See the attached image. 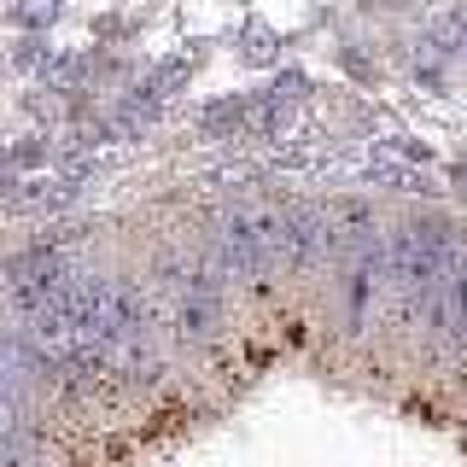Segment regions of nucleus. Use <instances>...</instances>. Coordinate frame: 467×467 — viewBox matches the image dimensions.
Masks as SVG:
<instances>
[{"label": "nucleus", "instance_id": "nucleus-6", "mask_svg": "<svg viewBox=\"0 0 467 467\" xmlns=\"http://www.w3.org/2000/svg\"><path fill=\"white\" fill-rule=\"evenodd\" d=\"M53 12H58V0H24V6H18V18H24V24H47Z\"/></svg>", "mask_w": 467, "mask_h": 467}, {"label": "nucleus", "instance_id": "nucleus-2", "mask_svg": "<svg viewBox=\"0 0 467 467\" xmlns=\"http://www.w3.org/2000/svg\"><path fill=\"white\" fill-rule=\"evenodd\" d=\"M263 240V269H298V216L292 211H252Z\"/></svg>", "mask_w": 467, "mask_h": 467}, {"label": "nucleus", "instance_id": "nucleus-5", "mask_svg": "<svg viewBox=\"0 0 467 467\" xmlns=\"http://www.w3.org/2000/svg\"><path fill=\"white\" fill-rule=\"evenodd\" d=\"M240 123H245V106H240V99H223V106L204 111V129H211V135H223V129H240Z\"/></svg>", "mask_w": 467, "mask_h": 467}, {"label": "nucleus", "instance_id": "nucleus-4", "mask_svg": "<svg viewBox=\"0 0 467 467\" xmlns=\"http://www.w3.org/2000/svg\"><path fill=\"white\" fill-rule=\"evenodd\" d=\"M286 123H292V106H281V88H275V94L257 106V129H263V135H281Z\"/></svg>", "mask_w": 467, "mask_h": 467}, {"label": "nucleus", "instance_id": "nucleus-7", "mask_svg": "<svg viewBox=\"0 0 467 467\" xmlns=\"http://www.w3.org/2000/svg\"><path fill=\"white\" fill-rule=\"evenodd\" d=\"M374 175H379V182H391V187H398V193H415V175H409V170H391V164H374Z\"/></svg>", "mask_w": 467, "mask_h": 467}, {"label": "nucleus", "instance_id": "nucleus-8", "mask_svg": "<svg viewBox=\"0 0 467 467\" xmlns=\"http://www.w3.org/2000/svg\"><path fill=\"white\" fill-rule=\"evenodd\" d=\"M462 24H467V12H462Z\"/></svg>", "mask_w": 467, "mask_h": 467}, {"label": "nucleus", "instance_id": "nucleus-3", "mask_svg": "<svg viewBox=\"0 0 467 467\" xmlns=\"http://www.w3.org/2000/svg\"><path fill=\"white\" fill-rule=\"evenodd\" d=\"M240 58H245V65H269V58H275V29H269V24H245Z\"/></svg>", "mask_w": 467, "mask_h": 467}, {"label": "nucleus", "instance_id": "nucleus-1", "mask_svg": "<svg viewBox=\"0 0 467 467\" xmlns=\"http://www.w3.org/2000/svg\"><path fill=\"white\" fill-rule=\"evenodd\" d=\"M444 257H450V234L438 223H409V228H398L386 240V275L409 292V298H420V292L438 286Z\"/></svg>", "mask_w": 467, "mask_h": 467}]
</instances>
